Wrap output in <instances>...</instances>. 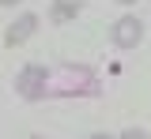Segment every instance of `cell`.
Instances as JSON below:
<instances>
[{
  "instance_id": "1",
  "label": "cell",
  "mask_w": 151,
  "mask_h": 139,
  "mask_svg": "<svg viewBox=\"0 0 151 139\" xmlns=\"http://www.w3.org/2000/svg\"><path fill=\"white\" fill-rule=\"evenodd\" d=\"M144 38V23L136 19V15H121V19L113 23V45H121V49H136Z\"/></svg>"
},
{
  "instance_id": "2",
  "label": "cell",
  "mask_w": 151,
  "mask_h": 139,
  "mask_svg": "<svg viewBox=\"0 0 151 139\" xmlns=\"http://www.w3.org/2000/svg\"><path fill=\"white\" fill-rule=\"evenodd\" d=\"M34 30H38V15H23V19H15L12 26H8L4 41H8V45H23V41L30 38Z\"/></svg>"
},
{
  "instance_id": "3",
  "label": "cell",
  "mask_w": 151,
  "mask_h": 139,
  "mask_svg": "<svg viewBox=\"0 0 151 139\" xmlns=\"http://www.w3.org/2000/svg\"><path fill=\"white\" fill-rule=\"evenodd\" d=\"M42 75H45V72H42V68H27V72H23V75H19V90H23V94H27V98H38V90H34V83L42 79Z\"/></svg>"
},
{
  "instance_id": "4",
  "label": "cell",
  "mask_w": 151,
  "mask_h": 139,
  "mask_svg": "<svg viewBox=\"0 0 151 139\" xmlns=\"http://www.w3.org/2000/svg\"><path fill=\"white\" fill-rule=\"evenodd\" d=\"M72 15H79V4H76V0H57V4H53V19L57 23L72 19Z\"/></svg>"
},
{
  "instance_id": "5",
  "label": "cell",
  "mask_w": 151,
  "mask_h": 139,
  "mask_svg": "<svg viewBox=\"0 0 151 139\" xmlns=\"http://www.w3.org/2000/svg\"><path fill=\"white\" fill-rule=\"evenodd\" d=\"M121 139H147V132H144V128H125Z\"/></svg>"
},
{
  "instance_id": "6",
  "label": "cell",
  "mask_w": 151,
  "mask_h": 139,
  "mask_svg": "<svg viewBox=\"0 0 151 139\" xmlns=\"http://www.w3.org/2000/svg\"><path fill=\"white\" fill-rule=\"evenodd\" d=\"M87 139H113V135H106V132H98V135H87Z\"/></svg>"
},
{
  "instance_id": "7",
  "label": "cell",
  "mask_w": 151,
  "mask_h": 139,
  "mask_svg": "<svg viewBox=\"0 0 151 139\" xmlns=\"http://www.w3.org/2000/svg\"><path fill=\"white\" fill-rule=\"evenodd\" d=\"M117 4H136V0H117Z\"/></svg>"
},
{
  "instance_id": "8",
  "label": "cell",
  "mask_w": 151,
  "mask_h": 139,
  "mask_svg": "<svg viewBox=\"0 0 151 139\" xmlns=\"http://www.w3.org/2000/svg\"><path fill=\"white\" fill-rule=\"evenodd\" d=\"M0 4H15V0H0Z\"/></svg>"
},
{
  "instance_id": "9",
  "label": "cell",
  "mask_w": 151,
  "mask_h": 139,
  "mask_svg": "<svg viewBox=\"0 0 151 139\" xmlns=\"http://www.w3.org/2000/svg\"><path fill=\"white\" fill-rule=\"evenodd\" d=\"M30 139H38V135H30Z\"/></svg>"
}]
</instances>
